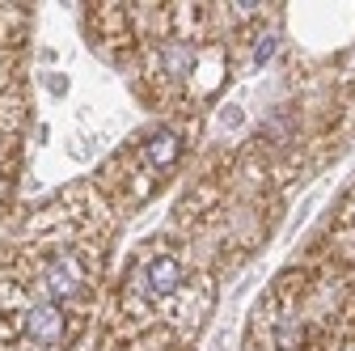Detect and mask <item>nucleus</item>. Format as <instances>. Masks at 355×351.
Masks as SVG:
<instances>
[{
	"label": "nucleus",
	"mask_w": 355,
	"mask_h": 351,
	"mask_svg": "<svg viewBox=\"0 0 355 351\" xmlns=\"http://www.w3.org/2000/svg\"><path fill=\"white\" fill-rule=\"evenodd\" d=\"M144 280H148V288H153L157 296H165V292H178V284H182V267H178V258L161 254V258H153V262H148Z\"/></svg>",
	"instance_id": "3"
},
{
	"label": "nucleus",
	"mask_w": 355,
	"mask_h": 351,
	"mask_svg": "<svg viewBox=\"0 0 355 351\" xmlns=\"http://www.w3.org/2000/svg\"><path fill=\"white\" fill-rule=\"evenodd\" d=\"M271 51H275V42H271V38H262V47H258V55H254V60L262 64V60H266V55H271Z\"/></svg>",
	"instance_id": "6"
},
{
	"label": "nucleus",
	"mask_w": 355,
	"mask_h": 351,
	"mask_svg": "<svg viewBox=\"0 0 355 351\" xmlns=\"http://www.w3.org/2000/svg\"><path fill=\"white\" fill-rule=\"evenodd\" d=\"M42 284H47V292H51L55 300H72V296H80V288H85V271H80V262H76L72 254H55V258L47 262V271H42Z\"/></svg>",
	"instance_id": "1"
},
{
	"label": "nucleus",
	"mask_w": 355,
	"mask_h": 351,
	"mask_svg": "<svg viewBox=\"0 0 355 351\" xmlns=\"http://www.w3.org/2000/svg\"><path fill=\"white\" fill-rule=\"evenodd\" d=\"M191 64V51L187 47H169V55H165V72H182Z\"/></svg>",
	"instance_id": "5"
},
{
	"label": "nucleus",
	"mask_w": 355,
	"mask_h": 351,
	"mask_svg": "<svg viewBox=\"0 0 355 351\" xmlns=\"http://www.w3.org/2000/svg\"><path fill=\"white\" fill-rule=\"evenodd\" d=\"M26 330H30L34 343L55 347V343L64 339V314H60V305H55V300H38V305H30V309H26Z\"/></svg>",
	"instance_id": "2"
},
{
	"label": "nucleus",
	"mask_w": 355,
	"mask_h": 351,
	"mask_svg": "<svg viewBox=\"0 0 355 351\" xmlns=\"http://www.w3.org/2000/svg\"><path fill=\"white\" fill-rule=\"evenodd\" d=\"M178 153H182V144H178L173 131H157V136L148 140V157H153L157 169H169V165L178 161Z\"/></svg>",
	"instance_id": "4"
}]
</instances>
